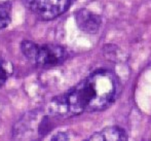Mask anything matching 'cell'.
<instances>
[{
    "label": "cell",
    "instance_id": "cell-1",
    "mask_svg": "<svg viewBox=\"0 0 151 141\" xmlns=\"http://www.w3.org/2000/svg\"><path fill=\"white\" fill-rule=\"evenodd\" d=\"M118 92L117 76L108 70H98L65 94L54 98L48 109L52 114L59 116L102 111L113 104Z\"/></svg>",
    "mask_w": 151,
    "mask_h": 141
},
{
    "label": "cell",
    "instance_id": "cell-2",
    "mask_svg": "<svg viewBox=\"0 0 151 141\" xmlns=\"http://www.w3.org/2000/svg\"><path fill=\"white\" fill-rule=\"evenodd\" d=\"M21 50L24 56L40 67H54L60 65L67 58L65 48L58 44H39L24 40L21 44Z\"/></svg>",
    "mask_w": 151,
    "mask_h": 141
},
{
    "label": "cell",
    "instance_id": "cell-3",
    "mask_svg": "<svg viewBox=\"0 0 151 141\" xmlns=\"http://www.w3.org/2000/svg\"><path fill=\"white\" fill-rule=\"evenodd\" d=\"M74 0H23L24 5L43 21H50L62 16Z\"/></svg>",
    "mask_w": 151,
    "mask_h": 141
},
{
    "label": "cell",
    "instance_id": "cell-4",
    "mask_svg": "<svg viewBox=\"0 0 151 141\" xmlns=\"http://www.w3.org/2000/svg\"><path fill=\"white\" fill-rule=\"evenodd\" d=\"M75 21L78 28L86 33H96L100 29L102 20L97 14L93 12L91 10L82 8L76 12Z\"/></svg>",
    "mask_w": 151,
    "mask_h": 141
},
{
    "label": "cell",
    "instance_id": "cell-5",
    "mask_svg": "<svg viewBox=\"0 0 151 141\" xmlns=\"http://www.w3.org/2000/svg\"><path fill=\"white\" fill-rule=\"evenodd\" d=\"M86 141H127L124 131L118 127H107L93 134Z\"/></svg>",
    "mask_w": 151,
    "mask_h": 141
},
{
    "label": "cell",
    "instance_id": "cell-6",
    "mask_svg": "<svg viewBox=\"0 0 151 141\" xmlns=\"http://www.w3.org/2000/svg\"><path fill=\"white\" fill-rule=\"evenodd\" d=\"M12 73V66L7 62H0V87L5 84L8 76Z\"/></svg>",
    "mask_w": 151,
    "mask_h": 141
},
{
    "label": "cell",
    "instance_id": "cell-7",
    "mask_svg": "<svg viewBox=\"0 0 151 141\" xmlns=\"http://www.w3.org/2000/svg\"><path fill=\"white\" fill-rule=\"evenodd\" d=\"M10 12L5 6H0V29H4L10 24Z\"/></svg>",
    "mask_w": 151,
    "mask_h": 141
},
{
    "label": "cell",
    "instance_id": "cell-8",
    "mask_svg": "<svg viewBox=\"0 0 151 141\" xmlns=\"http://www.w3.org/2000/svg\"><path fill=\"white\" fill-rule=\"evenodd\" d=\"M50 141H69V137L65 132H59L55 136H52Z\"/></svg>",
    "mask_w": 151,
    "mask_h": 141
}]
</instances>
